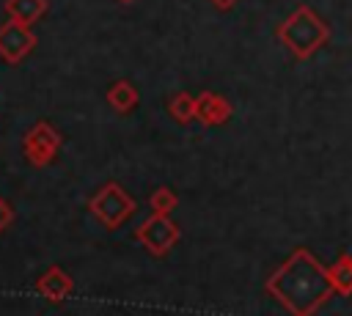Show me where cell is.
<instances>
[{
	"label": "cell",
	"mask_w": 352,
	"mask_h": 316,
	"mask_svg": "<svg viewBox=\"0 0 352 316\" xmlns=\"http://www.w3.org/2000/svg\"><path fill=\"white\" fill-rule=\"evenodd\" d=\"M30 44H33V38L22 30L19 22H11V25H6V27L0 30V49H3V55H6L8 60H19V55L28 52Z\"/></svg>",
	"instance_id": "obj_1"
},
{
	"label": "cell",
	"mask_w": 352,
	"mask_h": 316,
	"mask_svg": "<svg viewBox=\"0 0 352 316\" xmlns=\"http://www.w3.org/2000/svg\"><path fill=\"white\" fill-rule=\"evenodd\" d=\"M44 8V0H8V11L19 19V25L33 22Z\"/></svg>",
	"instance_id": "obj_2"
},
{
	"label": "cell",
	"mask_w": 352,
	"mask_h": 316,
	"mask_svg": "<svg viewBox=\"0 0 352 316\" xmlns=\"http://www.w3.org/2000/svg\"><path fill=\"white\" fill-rule=\"evenodd\" d=\"M198 110H201V115H204L206 121H220V118L228 115V104H226L223 99H217V96H204V99L198 102Z\"/></svg>",
	"instance_id": "obj_3"
},
{
	"label": "cell",
	"mask_w": 352,
	"mask_h": 316,
	"mask_svg": "<svg viewBox=\"0 0 352 316\" xmlns=\"http://www.w3.org/2000/svg\"><path fill=\"white\" fill-rule=\"evenodd\" d=\"M217 3H220V5H228V3H234V0H217Z\"/></svg>",
	"instance_id": "obj_4"
}]
</instances>
